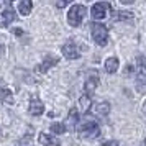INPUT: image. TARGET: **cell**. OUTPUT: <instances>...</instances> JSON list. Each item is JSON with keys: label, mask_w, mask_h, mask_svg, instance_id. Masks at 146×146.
I'll list each match as a JSON object with an SVG mask.
<instances>
[{"label": "cell", "mask_w": 146, "mask_h": 146, "mask_svg": "<svg viewBox=\"0 0 146 146\" xmlns=\"http://www.w3.org/2000/svg\"><path fill=\"white\" fill-rule=\"evenodd\" d=\"M133 15L131 13H128V12H118V13L113 17V20L117 21V20H128V18H131Z\"/></svg>", "instance_id": "d6986e66"}, {"label": "cell", "mask_w": 146, "mask_h": 146, "mask_svg": "<svg viewBox=\"0 0 146 146\" xmlns=\"http://www.w3.org/2000/svg\"><path fill=\"white\" fill-rule=\"evenodd\" d=\"M95 113H97L99 117H107V115L110 113V104H108V102H99V104L95 105Z\"/></svg>", "instance_id": "9a60e30c"}, {"label": "cell", "mask_w": 146, "mask_h": 146, "mask_svg": "<svg viewBox=\"0 0 146 146\" xmlns=\"http://www.w3.org/2000/svg\"><path fill=\"white\" fill-rule=\"evenodd\" d=\"M56 5H58V7H59V8L66 7V5H67V0H66V2H58V3H56Z\"/></svg>", "instance_id": "44dd1931"}, {"label": "cell", "mask_w": 146, "mask_h": 146, "mask_svg": "<svg viewBox=\"0 0 146 146\" xmlns=\"http://www.w3.org/2000/svg\"><path fill=\"white\" fill-rule=\"evenodd\" d=\"M139 146H146V136H145V138H143V141L139 143Z\"/></svg>", "instance_id": "7402d4cb"}, {"label": "cell", "mask_w": 146, "mask_h": 146, "mask_svg": "<svg viewBox=\"0 0 146 146\" xmlns=\"http://www.w3.org/2000/svg\"><path fill=\"white\" fill-rule=\"evenodd\" d=\"M135 72H136L135 86L138 89V92L146 94V58L145 56H138V58H136Z\"/></svg>", "instance_id": "6da1fadb"}, {"label": "cell", "mask_w": 146, "mask_h": 146, "mask_svg": "<svg viewBox=\"0 0 146 146\" xmlns=\"http://www.w3.org/2000/svg\"><path fill=\"white\" fill-rule=\"evenodd\" d=\"M97 86H99V72H97V71H92V72H89V76H87V79H86V84H84V94L90 97V95L95 92Z\"/></svg>", "instance_id": "8992f818"}, {"label": "cell", "mask_w": 146, "mask_h": 146, "mask_svg": "<svg viewBox=\"0 0 146 146\" xmlns=\"http://www.w3.org/2000/svg\"><path fill=\"white\" fill-rule=\"evenodd\" d=\"M38 139H40V143L43 146H59V139L56 138V136H53V135H48V133H40V136H38Z\"/></svg>", "instance_id": "7c38bea8"}, {"label": "cell", "mask_w": 146, "mask_h": 146, "mask_svg": "<svg viewBox=\"0 0 146 146\" xmlns=\"http://www.w3.org/2000/svg\"><path fill=\"white\" fill-rule=\"evenodd\" d=\"M28 112L31 113L33 117H40V115H43V112H44V105H43V102H41L40 99H31L30 100Z\"/></svg>", "instance_id": "30bf717a"}, {"label": "cell", "mask_w": 146, "mask_h": 146, "mask_svg": "<svg viewBox=\"0 0 146 146\" xmlns=\"http://www.w3.org/2000/svg\"><path fill=\"white\" fill-rule=\"evenodd\" d=\"M90 35L97 46H107L108 43V30L102 23H90Z\"/></svg>", "instance_id": "7a4b0ae2"}, {"label": "cell", "mask_w": 146, "mask_h": 146, "mask_svg": "<svg viewBox=\"0 0 146 146\" xmlns=\"http://www.w3.org/2000/svg\"><path fill=\"white\" fill-rule=\"evenodd\" d=\"M92 108V99L89 97V95H82L79 99V105H77V110H79L80 113H89V110Z\"/></svg>", "instance_id": "4fadbf2b"}, {"label": "cell", "mask_w": 146, "mask_h": 146, "mask_svg": "<svg viewBox=\"0 0 146 146\" xmlns=\"http://www.w3.org/2000/svg\"><path fill=\"white\" fill-rule=\"evenodd\" d=\"M110 12V3L107 2H99V3H94L90 8V15H92L94 20H104Z\"/></svg>", "instance_id": "5b68a950"}, {"label": "cell", "mask_w": 146, "mask_h": 146, "mask_svg": "<svg viewBox=\"0 0 146 146\" xmlns=\"http://www.w3.org/2000/svg\"><path fill=\"white\" fill-rule=\"evenodd\" d=\"M61 53H62V56H64V58H67V59H77V58L80 56L79 48L76 46V43H74L72 40H69L66 44L62 46Z\"/></svg>", "instance_id": "52a82bcc"}, {"label": "cell", "mask_w": 146, "mask_h": 146, "mask_svg": "<svg viewBox=\"0 0 146 146\" xmlns=\"http://www.w3.org/2000/svg\"><path fill=\"white\" fill-rule=\"evenodd\" d=\"M0 100H2L5 105H12L15 102L13 95H12V92H10L8 89H2V90H0Z\"/></svg>", "instance_id": "2e32d148"}, {"label": "cell", "mask_w": 146, "mask_h": 146, "mask_svg": "<svg viewBox=\"0 0 146 146\" xmlns=\"http://www.w3.org/2000/svg\"><path fill=\"white\" fill-rule=\"evenodd\" d=\"M100 135V126L95 120H87L79 128V136L82 139H95Z\"/></svg>", "instance_id": "3957f363"}, {"label": "cell", "mask_w": 146, "mask_h": 146, "mask_svg": "<svg viewBox=\"0 0 146 146\" xmlns=\"http://www.w3.org/2000/svg\"><path fill=\"white\" fill-rule=\"evenodd\" d=\"M104 146H120V145H118V141H115V139H110V141H107Z\"/></svg>", "instance_id": "ffe728a7"}, {"label": "cell", "mask_w": 146, "mask_h": 146, "mask_svg": "<svg viewBox=\"0 0 146 146\" xmlns=\"http://www.w3.org/2000/svg\"><path fill=\"white\" fill-rule=\"evenodd\" d=\"M104 67H105V72L115 74L117 71H118V58L112 56V58L105 59V64H104Z\"/></svg>", "instance_id": "5bb4252c"}, {"label": "cell", "mask_w": 146, "mask_h": 146, "mask_svg": "<svg viewBox=\"0 0 146 146\" xmlns=\"http://www.w3.org/2000/svg\"><path fill=\"white\" fill-rule=\"evenodd\" d=\"M15 18H17V17H15V12H13L12 7L7 8V10H3V12H0V28L8 27Z\"/></svg>", "instance_id": "9c48e42d"}, {"label": "cell", "mask_w": 146, "mask_h": 146, "mask_svg": "<svg viewBox=\"0 0 146 146\" xmlns=\"http://www.w3.org/2000/svg\"><path fill=\"white\" fill-rule=\"evenodd\" d=\"M143 110H145V112H146V102H145V104H143Z\"/></svg>", "instance_id": "603a6c76"}, {"label": "cell", "mask_w": 146, "mask_h": 146, "mask_svg": "<svg viewBox=\"0 0 146 146\" xmlns=\"http://www.w3.org/2000/svg\"><path fill=\"white\" fill-rule=\"evenodd\" d=\"M86 7L84 5H80V3H74L72 7L69 8V12H67V23L71 25V27L77 28L82 23L84 20V17H86Z\"/></svg>", "instance_id": "277c9868"}, {"label": "cell", "mask_w": 146, "mask_h": 146, "mask_svg": "<svg viewBox=\"0 0 146 146\" xmlns=\"http://www.w3.org/2000/svg\"><path fill=\"white\" fill-rule=\"evenodd\" d=\"M77 123H79V110H77V108H71L64 126H66V130H69V131H74L76 126H77Z\"/></svg>", "instance_id": "ba28073f"}, {"label": "cell", "mask_w": 146, "mask_h": 146, "mask_svg": "<svg viewBox=\"0 0 146 146\" xmlns=\"http://www.w3.org/2000/svg\"><path fill=\"white\" fill-rule=\"evenodd\" d=\"M51 131L56 133V135H62V133H66V126H64V123H53Z\"/></svg>", "instance_id": "ac0fdd59"}, {"label": "cell", "mask_w": 146, "mask_h": 146, "mask_svg": "<svg viewBox=\"0 0 146 146\" xmlns=\"http://www.w3.org/2000/svg\"><path fill=\"white\" fill-rule=\"evenodd\" d=\"M31 8H33V3H31L30 0H23V2L18 3V10H20V13L25 15V17L31 13Z\"/></svg>", "instance_id": "e0dca14e"}, {"label": "cell", "mask_w": 146, "mask_h": 146, "mask_svg": "<svg viewBox=\"0 0 146 146\" xmlns=\"http://www.w3.org/2000/svg\"><path fill=\"white\" fill-rule=\"evenodd\" d=\"M58 62H59V58H56V56H53V54H48L46 58H44V61L40 64L38 71H40V72H46L48 69H51L53 66H56Z\"/></svg>", "instance_id": "8fae6325"}]
</instances>
